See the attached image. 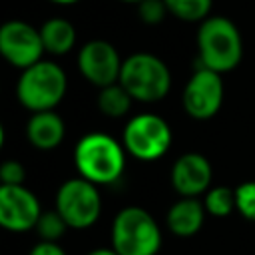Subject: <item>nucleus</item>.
<instances>
[{
	"label": "nucleus",
	"mask_w": 255,
	"mask_h": 255,
	"mask_svg": "<svg viewBox=\"0 0 255 255\" xmlns=\"http://www.w3.org/2000/svg\"><path fill=\"white\" fill-rule=\"evenodd\" d=\"M74 165L80 177L96 185H110L126 169V147L108 133H86L74 147Z\"/></svg>",
	"instance_id": "1"
},
{
	"label": "nucleus",
	"mask_w": 255,
	"mask_h": 255,
	"mask_svg": "<svg viewBox=\"0 0 255 255\" xmlns=\"http://www.w3.org/2000/svg\"><path fill=\"white\" fill-rule=\"evenodd\" d=\"M243 38L233 20L225 16H209L197 28V60L199 66L217 74H227L241 64Z\"/></svg>",
	"instance_id": "2"
},
{
	"label": "nucleus",
	"mask_w": 255,
	"mask_h": 255,
	"mask_svg": "<svg viewBox=\"0 0 255 255\" xmlns=\"http://www.w3.org/2000/svg\"><path fill=\"white\" fill-rule=\"evenodd\" d=\"M120 84L128 90L133 102L153 104L169 94L171 72L159 56L149 52H135L124 60Z\"/></svg>",
	"instance_id": "3"
},
{
	"label": "nucleus",
	"mask_w": 255,
	"mask_h": 255,
	"mask_svg": "<svg viewBox=\"0 0 255 255\" xmlns=\"http://www.w3.org/2000/svg\"><path fill=\"white\" fill-rule=\"evenodd\" d=\"M68 76L52 60H40L30 68L22 70L16 96L18 102L30 112H48L54 110L66 96Z\"/></svg>",
	"instance_id": "4"
},
{
	"label": "nucleus",
	"mask_w": 255,
	"mask_h": 255,
	"mask_svg": "<svg viewBox=\"0 0 255 255\" xmlns=\"http://www.w3.org/2000/svg\"><path fill=\"white\" fill-rule=\"evenodd\" d=\"M112 247L120 255H155L161 247L157 221L137 205L120 209L112 223Z\"/></svg>",
	"instance_id": "5"
},
{
	"label": "nucleus",
	"mask_w": 255,
	"mask_h": 255,
	"mask_svg": "<svg viewBox=\"0 0 255 255\" xmlns=\"http://www.w3.org/2000/svg\"><path fill=\"white\" fill-rule=\"evenodd\" d=\"M56 211L72 229L92 227L102 213V197L98 185L84 177L64 181L56 191Z\"/></svg>",
	"instance_id": "6"
},
{
	"label": "nucleus",
	"mask_w": 255,
	"mask_h": 255,
	"mask_svg": "<svg viewBox=\"0 0 255 255\" xmlns=\"http://www.w3.org/2000/svg\"><path fill=\"white\" fill-rule=\"evenodd\" d=\"M122 143L131 157L153 161L165 155L169 149L171 128L163 118L155 114H137L128 122Z\"/></svg>",
	"instance_id": "7"
},
{
	"label": "nucleus",
	"mask_w": 255,
	"mask_h": 255,
	"mask_svg": "<svg viewBox=\"0 0 255 255\" xmlns=\"http://www.w3.org/2000/svg\"><path fill=\"white\" fill-rule=\"evenodd\" d=\"M183 110L193 120L213 118L223 104V80L221 74L197 66V70L187 80L181 94Z\"/></svg>",
	"instance_id": "8"
},
{
	"label": "nucleus",
	"mask_w": 255,
	"mask_h": 255,
	"mask_svg": "<svg viewBox=\"0 0 255 255\" xmlns=\"http://www.w3.org/2000/svg\"><path fill=\"white\" fill-rule=\"evenodd\" d=\"M44 42L40 30L24 20H8L0 28V54L4 60L20 70L30 68L42 60Z\"/></svg>",
	"instance_id": "9"
},
{
	"label": "nucleus",
	"mask_w": 255,
	"mask_h": 255,
	"mask_svg": "<svg viewBox=\"0 0 255 255\" xmlns=\"http://www.w3.org/2000/svg\"><path fill=\"white\" fill-rule=\"evenodd\" d=\"M124 60L108 40H90L78 52L80 74L96 88H106L120 82Z\"/></svg>",
	"instance_id": "10"
},
{
	"label": "nucleus",
	"mask_w": 255,
	"mask_h": 255,
	"mask_svg": "<svg viewBox=\"0 0 255 255\" xmlns=\"http://www.w3.org/2000/svg\"><path fill=\"white\" fill-rule=\"evenodd\" d=\"M42 215L40 201L24 185H0V225L14 233L36 229Z\"/></svg>",
	"instance_id": "11"
},
{
	"label": "nucleus",
	"mask_w": 255,
	"mask_h": 255,
	"mask_svg": "<svg viewBox=\"0 0 255 255\" xmlns=\"http://www.w3.org/2000/svg\"><path fill=\"white\" fill-rule=\"evenodd\" d=\"M211 163L197 151L179 155L171 167V185L181 197H197L211 185Z\"/></svg>",
	"instance_id": "12"
},
{
	"label": "nucleus",
	"mask_w": 255,
	"mask_h": 255,
	"mask_svg": "<svg viewBox=\"0 0 255 255\" xmlns=\"http://www.w3.org/2000/svg\"><path fill=\"white\" fill-rule=\"evenodd\" d=\"M64 135H66V124L60 118V114H56L54 110L34 112L26 124L28 141L42 151L58 147L62 143Z\"/></svg>",
	"instance_id": "13"
},
{
	"label": "nucleus",
	"mask_w": 255,
	"mask_h": 255,
	"mask_svg": "<svg viewBox=\"0 0 255 255\" xmlns=\"http://www.w3.org/2000/svg\"><path fill=\"white\" fill-rule=\"evenodd\" d=\"M203 219H205V205L197 197L177 199L165 215V223H167L169 231L179 237L195 235L201 229Z\"/></svg>",
	"instance_id": "14"
},
{
	"label": "nucleus",
	"mask_w": 255,
	"mask_h": 255,
	"mask_svg": "<svg viewBox=\"0 0 255 255\" xmlns=\"http://www.w3.org/2000/svg\"><path fill=\"white\" fill-rule=\"evenodd\" d=\"M44 50L52 56H64L76 46V28L66 18H48L40 26Z\"/></svg>",
	"instance_id": "15"
},
{
	"label": "nucleus",
	"mask_w": 255,
	"mask_h": 255,
	"mask_svg": "<svg viewBox=\"0 0 255 255\" xmlns=\"http://www.w3.org/2000/svg\"><path fill=\"white\" fill-rule=\"evenodd\" d=\"M131 102H133V98L128 94V90L120 82L106 86V88H100L98 108L108 118H124L129 112Z\"/></svg>",
	"instance_id": "16"
},
{
	"label": "nucleus",
	"mask_w": 255,
	"mask_h": 255,
	"mask_svg": "<svg viewBox=\"0 0 255 255\" xmlns=\"http://www.w3.org/2000/svg\"><path fill=\"white\" fill-rule=\"evenodd\" d=\"M167 12L183 22H203L209 18L213 0H163Z\"/></svg>",
	"instance_id": "17"
},
{
	"label": "nucleus",
	"mask_w": 255,
	"mask_h": 255,
	"mask_svg": "<svg viewBox=\"0 0 255 255\" xmlns=\"http://www.w3.org/2000/svg\"><path fill=\"white\" fill-rule=\"evenodd\" d=\"M205 211L211 213L213 217H227L235 209V189L217 185L207 189L205 199H203Z\"/></svg>",
	"instance_id": "18"
},
{
	"label": "nucleus",
	"mask_w": 255,
	"mask_h": 255,
	"mask_svg": "<svg viewBox=\"0 0 255 255\" xmlns=\"http://www.w3.org/2000/svg\"><path fill=\"white\" fill-rule=\"evenodd\" d=\"M66 229H68V223L64 221V217L56 209L42 213L38 223H36V231L42 237V241H58Z\"/></svg>",
	"instance_id": "19"
},
{
	"label": "nucleus",
	"mask_w": 255,
	"mask_h": 255,
	"mask_svg": "<svg viewBox=\"0 0 255 255\" xmlns=\"http://www.w3.org/2000/svg\"><path fill=\"white\" fill-rule=\"evenodd\" d=\"M235 209L249 221H255V181H243L235 187Z\"/></svg>",
	"instance_id": "20"
},
{
	"label": "nucleus",
	"mask_w": 255,
	"mask_h": 255,
	"mask_svg": "<svg viewBox=\"0 0 255 255\" xmlns=\"http://www.w3.org/2000/svg\"><path fill=\"white\" fill-rule=\"evenodd\" d=\"M167 12V6L163 0H143L137 4V16L143 24L147 26H155L159 22H163Z\"/></svg>",
	"instance_id": "21"
},
{
	"label": "nucleus",
	"mask_w": 255,
	"mask_h": 255,
	"mask_svg": "<svg viewBox=\"0 0 255 255\" xmlns=\"http://www.w3.org/2000/svg\"><path fill=\"white\" fill-rule=\"evenodd\" d=\"M26 169L18 159H6L0 165V179L2 185H24Z\"/></svg>",
	"instance_id": "22"
},
{
	"label": "nucleus",
	"mask_w": 255,
	"mask_h": 255,
	"mask_svg": "<svg viewBox=\"0 0 255 255\" xmlns=\"http://www.w3.org/2000/svg\"><path fill=\"white\" fill-rule=\"evenodd\" d=\"M28 255H66V251L58 241H38Z\"/></svg>",
	"instance_id": "23"
},
{
	"label": "nucleus",
	"mask_w": 255,
	"mask_h": 255,
	"mask_svg": "<svg viewBox=\"0 0 255 255\" xmlns=\"http://www.w3.org/2000/svg\"><path fill=\"white\" fill-rule=\"evenodd\" d=\"M88 255H120L114 247H100V249H94V251H90Z\"/></svg>",
	"instance_id": "24"
},
{
	"label": "nucleus",
	"mask_w": 255,
	"mask_h": 255,
	"mask_svg": "<svg viewBox=\"0 0 255 255\" xmlns=\"http://www.w3.org/2000/svg\"><path fill=\"white\" fill-rule=\"evenodd\" d=\"M50 2L60 4V6H70V4H76V2H80V0H50Z\"/></svg>",
	"instance_id": "25"
},
{
	"label": "nucleus",
	"mask_w": 255,
	"mask_h": 255,
	"mask_svg": "<svg viewBox=\"0 0 255 255\" xmlns=\"http://www.w3.org/2000/svg\"><path fill=\"white\" fill-rule=\"evenodd\" d=\"M120 2H126V4H139V2H143V0H120Z\"/></svg>",
	"instance_id": "26"
}]
</instances>
